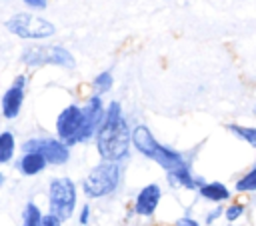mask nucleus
<instances>
[{"label": "nucleus", "mask_w": 256, "mask_h": 226, "mask_svg": "<svg viewBox=\"0 0 256 226\" xmlns=\"http://www.w3.org/2000/svg\"><path fill=\"white\" fill-rule=\"evenodd\" d=\"M246 212V206L242 202H230L226 208H224V218L228 224H234L236 220H240Z\"/></svg>", "instance_id": "412c9836"}, {"label": "nucleus", "mask_w": 256, "mask_h": 226, "mask_svg": "<svg viewBox=\"0 0 256 226\" xmlns=\"http://www.w3.org/2000/svg\"><path fill=\"white\" fill-rule=\"evenodd\" d=\"M82 112H84V122H82V130L78 134V144H86L96 138V132H98L104 112H106V104H104L102 96L90 94L82 104Z\"/></svg>", "instance_id": "0eeeda50"}, {"label": "nucleus", "mask_w": 256, "mask_h": 226, "mask_svg": "<svg viewBox=\"0 0 256 226\" xmlns=\"http://www.w3.org/2000/svg\"><path fill=\"white\" fill-rule=\"evenodd\" d=\"M158 144H160V142L154 138L152 130H150L146 124H136V126H132V148H134L136 152H140L144 158L152 160V156H154Z\"/></svg>", "instance_id": "9b49d317"}, {"label": "nucleus", "mask_w": 256, "mask_h": 226, "mask_svg": "<svg viewBox=\"0 0 256 226\" xmlns=\"http://www.w3.org/2000/svg\"><path fill=\"white\" fill-rule=\"evenodd\" d=\"M42 226H62V220H60V218H56L54 214H44Z\"/></svg>", "instance_id": "a878e982"}, {"label": "nucleus", "mask_w": 256, "mask_h": 226, "mask_svg": "<svg viewBox=\"0 0 256 226\" xmlns=\"http://www.w3.org/2000/svg\"><path fill=\"white\" fill-rule=\"evenodd\" d=\"M252 112H254V116H256V106H254V108H252Z\"/></svg>", "instance_id": "c85d7f7f"}, {"label": "nucleus", "mask_w": 256, "mask_h": 226, "mask_svg": "<svg viewBox=\"0 0 256 226\" xmlns=\"http://www.w3.org/2000/svg\"><path fill=\"white\" fill-rule=\"evenodd\" d=\"M16 136L12 130H2L0 132V164H10L16 156Z\"/></svg>", "instance_id": "2eb2a0df"}, {"label": "nucleus", "mask_w": 256, "mask_h": 226, "mask_svg": "<svg viewBox=\"0 0 256 226\" xmlns=\"http://www.w3.org/2000/svg\"><path fill=\"white\" fill-rule=\"evenodd\" d=\"M82 122H84V112L82 106L76 102L66 104L54 122V130H56V138L62 140L68 148L78 146V134L82 130Z\"/></svg>", "instance_id": "423d86ee"}, {"label": "nucleus", "mask_w": 256, "mask_h": 226, "mask_svg": "<svg viewBox=\"0 0 256 226\" xmlns=\"http://www.w3.org/2000/svg\"><path fill=\"white\" fill-rule=\"evenodd\" d=\"M226 130L246 142L248 146L256 148V126H242V124H226Z\"/></svg>", "instance_id": "dca6fc26"}, {"label": "nucleus", "mask_w": 256, "mask_h": 226, "mask_svg": "<svg viewBox=\"0 0 256 226\" xmlns=\"http://www.w3.org/2000/svg\"><path fill=\"white\" fill-rule=\"evenodd\" d=\"M2 184H4V174L0 172V186H2Z\"/></svg>", "instance_id": "cd10ccee"}, {"label": "nucleus", "mask_w": 256, "mask_h": 226, "mask_svg": "<svg viewBox=\"0 0 256 226\" xmlns=\"http://www.w3.org/2000/svg\"><path fill=\"white\" fill-rule=\"evenodd\" d=\"M220 216H224V208L216 204V208H212V210L206 214V218H204V224H212V222H214V220H218Z\"/></svg>", "instance_id": "b1692460"}, {"label": "nucleus", "mask_w": 256, "mask_h": 226, "mask_svg": "<svg viewBox=\"0 0 256 226\" xmlns=\"http://www.w3.org/2000/svg\"><path fill=\"white\" fill-rule=\"evenodd\" d=\"M20 62L32 70L42 66H54V44H32L20 54Z\"/></svg>", "instance_id": "1a4fd4ad"}, {"label": "nucleus", "mask_w": 256, "mask_h": 226, "mask_svg": "<svg viewBox=\"0 0 256 226\" xmlns=\"http://www.w3.org/2000/svg\"><path fill=\"white\" fill-rule=\"evenodd\" d=\"M4 26L16 38L28 40V42H44L56 34V26L48 18H42L40 14H34V12H18L10 16L4 22Z\"/></svg>", "instance_id": "7ed1b4c3"}, {"label": "nucleus", "mask_w": 256, "mask_h": 226, "mask_svg": "<svg viewBox=\"0 0 256 226\" xmlns=\"http://www.w3.org/2000/svg\"><path fill=\"white\" fill-rule=\"evenodd\" d=\"M28 74H18L14 80H12V84L14 86H18V88H22V90H26V86H28Z\"/></svg>", "instance_id": "bb28decb"}, {"label": "nucleus", "mask_w": 256, "mask_h": 226, "mask_svg": "<svg viewBox=\"0 0 256 226\" xmlns=\"http://www.w3.org/2000/svg\"><path fill=\"white\" fill-rule=\"evenodd\" d=\"M24 98H26V90H22V88L10 84V86L4 90L2 98H0V114H2V118H6V120H16V118L20 116V112H22Z\"/></svg>", "instance_id": "9d476101"}, {"label": "nucleus", "mask_w": 256, "mask_h": 226, "mask_svg": "<svg viewBox=\"0 0 256 226\" xmlns=\"http://www.w3.org/2000/svg\"><path fill=\"white\" fill-rule=\"evenodd\" d=\"M114 86V76H112V70H102L98 72L94 78H92V88H94V94L98 96H104L112 90Z\"/></svg>", "instance_id": "f3484780"}, {"label": "nucleus", "mask_w": 256, "mask_h": 226, "mask_svg": "<svg viewBox=\"0 0 256 226\" xmlns=\"http://www.w3.org/2000/svg\"><path fill=\"white\" fill-rule=\"evenodd\" d=\"M78 204V186L68 176H54L48 182V214L62 222L72 218Z\"/></svg>", "instance_id": "20e7f679"}, {"label": "nucleus", "mask_w": 256, "mask_h": 226, "mask_svg": "<svg viewBox=\"0 0 256 226\" xmlns=\"http://www.w3.org/2000/svg\"><path fill=\"white\" fill-rule=\"evenodd\" d=\"M174 226H202L198 220H194L192 216H182V218H178L176 220V224Z\"/></svg>", "instance_id": "393cba45"}, {"label": "nucleus", "mask_w": 256, "mask_h": 226, "mask_svg": "<svg viewBox=\"0 0 256 226\" xmlns=\"http://www.w3.org/2000/svg\"><path fill=\"white\" fill-rule=\"evenodd\" d=\"M198 196L202 200H208L212 204H222V202H228L232 198V192L230 188L224 184V182H218V180H212V182H204L198 190Z\"/></svg>", "instance_id": "4468645a"}, {"label": "nucleus", "mask_w": 256, "mask_h": 226, "mask_svg": "<svg viewBox=\"0 0 256 226\" xmlns=\"http://www.w3.org/2000/svg\"><path fill=\"white\" fill-rule=\"evenodd\" d=\"M22 152H36L44 156L48 166H64L70 160V148L56 136H30L22 142Z\"/></svg>", "instance_id": "39448f33"}, {"label": "nucleus", "mask_w": 256, "mask_h": 226, "mask_svg": "<svg viewBox=\"0 0 256 226\" xmlns=\"http://www.w3.org/2000/svg\"><path fill=\"white\" fill-rule=\"evenodd\" d=\"M22 4L34 12H42L48 8V0H22Z\"/></svg>", "instance_id": "5701e85b"}, {"label": "nucleus", "mask_w": 256, "mask_h": 226, "mask_svg": "<svg viewBox=\"0 0 256 226\" xmlns=\"http://www.w3.org/2000/svg\"><path fill=\"white\" fill-rule=\"evenodd\" d=\"M96 152L100 160L108 162H124L130 156L132 148V128L124 116L122 104L118 100H110L106 104V112L102 124L94 138Z\"/></svg>", "instance_id": "f257e3e1"}, {"label": "nucleus", "mask_w": 256, "mask_h": 226, "mask_svg": "<svg viewBox=\"0 0 256 226\" xmlns=\"http://www.w3.org/2000/svg\"><path fill=\"white\" fill-rule=\"evenodd\" d=\"M46 168H48V162L44 160V156H40L36 152H22V156L16 160V170L26 178L38 176Z\"/></svg>", "instance_id": "ddd939ff"}, {"label": "nucleus", "mask_w": 256, "mask_h": 226, "mask_svg": "<svg viewBox=\"0 0 256 226\" xmlns=\"http://www.w3.org/2000/svg\"><path fill=\"white\" fill-rule=\"evenodd\" d=\"M234 190L238 194H252V192H256V166H252L248 172H244L234 182Z\"/></svg>", "instance_id": "6ab92c4d"}, {"label": "nucleus", "mask_w": 256, "mask_h": 226, "mask_svg": "<svg viewBox=\"0 0 256 226\" xmlns=\"http://www.w3.org/2000/svg\"><path fill=\"white\" fill-rule=\"evenodd\" d=\"M90 216H92V208H90V204L86 202V204L80 206V212H78V222H80V226H88Z\"/></svg>", "instance_id": "4be33fe9"}, {"label": "nucleus", "mask_w": 256, "mask_h": 226, "mask_svg": "<svg viewBox=\"0 0 256 226\" xmlns=\"http://www.w3.org/2000/svg\"><path fill=\"white\" fill-rule=\"evenodd\" d=\"M152 162H156L164 172H172L176 168H182V166L190 164L186 160V154L184 152L174 150V148H170L166 144H158V148H156V152L152 156Z\"/></svg>", "instance_id": "f8f14e48"}, {"label": "nucleus", "mask_w": 256, "mask_h": 226, "mask_svg": "<svg viewBox=\"0 0 256 226\" xmlns=\"http://www.w3.org/2000/svg\"><path fill=\"white\" fill-rule=\"evenodd\" d=\"M120 180H122V166L118 162L100 160L82 178L80 188L86 198L98 200V198H106V196L114 194L120 186Z\"/></svg>", "instance_id": "f03ea898"}, {"label": "nucleus", "mask_w": 256, "mask_h": 226, "mask_svg": "<svg viewBox=\"0 0 256 226\" xmlns=\"http://www.w3.org/2000/svg\"><path fill=\"white\" fill-rule=\"evenodd\" d=\"M230 226H232V224H230Z\"/></svg>", "instance_id": "c756f323"}, {"label": "nucleus", "mask_w": 256, "mask_h": 226, "mask_svg": "<svg viewBox=\"0 0 256 226\" xmlns=\"http://www.w3.org/2000/svg\"><path fill=\"white\" fill-rule=\"evenodd\" d=\"M54 66H60V68H66V70H72L76 66V60L72 56V52L60 44H54Z\"/></svg>", "instance_id": "aec40b11"}, {"label": "nucleus", "mask_w": 256, "mask_h": 226, "mask_svg": "<svg viewBox=\"0 0 256 226\" xmlns=\"http://www.w3.org/2000/svg\"><path fill=\"white\" fill-rule=\"evenodd\" d=\"M42 220L44 212L40 210V206L34 202H26L22 210V226H42Z\"/></svg>", "instance_id": "a211bd4d"}, {"label": "nucleus", "mask_w": 256, "mask_h": 226, "mask_svg": "<svg viewBox=\"0 0 256 226\" xmlns=\"http://www.w3.org/2000/svg\"><path fill=\"white\" fill-rule=\"evenodd\" d=\"M162 200V188L160 184L156 182H150L146 186H142L134 198V206H132V212L136 216H142V218H148L156 212L158 204Z\"/></svg>", "instance_id": "6e6552de"}]
</instances>
